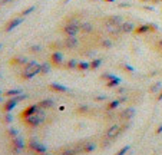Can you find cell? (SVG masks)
<instances>
[{
	"label": "cell",
	"instance_id": "cell-1",
	"mask_svg": "<svg viewBox=\"0 0 162 155\" xmlns=\"http://www.w3.org/2000/svg\"><path fill=\"white\" fill-rule=\"evenodd\" d=\"M40 66H42V63H37L36 60L27 62V63L23 66V72L20 75V78H22L23 81H29V79L34 78L36 75L40 73Z\"/></svg>",
	"mask_w": 162,
	"mask_h": 155
},
{
	"label": "cell",
	"instance_id": "cell-2",
	"mask_svg": "<svg viewBox=\"0 0 162 155\" xmlns=\"http://www.w3.org/2000/svg\"><path fill=\"white\" fill-rule=\"evenodd\" d=\"M45 118H46V114H45V109L42 108L37 114H34V115H32V116L23 119V123L26 126H29V128H37V126L45 121Z\"/></svg>",
	"mask_w": 162,
	"mask_h": 155
},
{
	"label": "cell",
	"instance_id": "cell-3",
	"mask_svg": "<svg viewBox=\"0 0 162 155\" xmlns=\"http://www.w3.org/2000/svg\"><path fill=\"white\" fill-rule=\"evenodd\" d=\"M81 32V22L76 19H70L65 26H63V33L66 36H76Z\"/></svg>",
	"mask_w": 162,
	"mask_h": 155
},
{
	"label": "cell",
	"instance_id": "cell-4",
	"mask_svg": "<svg viewBox=\"0 0 162 155\" xmlns=\"http://www.w3.org/2000/svg\"><path fill=\"white\" fill-rule=\"evenodd\" d=\"M26 148V145H24V142H23V139L20 138V137H16V138H13V139H10V144H9V149L13 152L15 155L17 154H20V151L22 149H24Z\"/></svg>",
	"mask_w": 162,
	"mask_h": 155
},
{
	"label": "cell",
	"instance_id": "cell-5",
	"mask_svg": "<svg viewBox=\"0 0 162 155\" xmlns=\"http://www.w3.org/2000/svg\"><path fill=\"white\" fill-rule=\"evenodd\" d=\"M27 148L30 149V151H33L36 155H42L46 152V147L43 145V144H40L37 139H29V142H27Z\"/></svg>",
	"mask_w": 162,
	"mask_h": 155
},
{
	"label": "cell",
	"instance_id": "cell-6",
	"mask_svg": "<svg viewBox=\"0 0 162 155\" xmlns=\"http://www.w3.org/2000/svg\"><path fill=\"white\" fill-rule=\"evenodd\" d=\"M42 108L39 106V104H34V105H29L27 108H24L23 111L20 112V118H22V121L26 119V118H29V116H32V115L37 114L39 111H40Z\"/></svg>",
	"mask_w": 162,
	"mask_h": 155
},
{
	"label": "cell",
	"instance_id": "cell-7",
	"mask_svg": "<svg viewBox=\"0 0 162 155\" xmlns=\"http://www.w3.org/2000/svg\"><path fill=\"white\" fill-rule=\"evenodd\" d=\"M76 147L79 149L81 154H90L93 149H95V144L93 142H89V141H82V142H78Z\"/></svg>",
	"mask_w": 162,
	"mask_h": 155
},
{
	"label": "cell",
	"instance_id": "cell-8",
	"mask_svg": "<svg viewBox=\"0 0 162 155\" xmlns=\"http://www.w3.org/2000/svg\"><path fill=\"white\" fill-rule=\"evenodd\" d=\"M151 30L156 32V30H158V26L154 25V23H145V25H141V26H138V27H135L133 33H135V35H145V33L151 32Z\"/></svg>",
	"mask_w": 162,
	"mask_h": 155
},
{
	"label": "cell",
	"instance_id": "cell-9",
	"mask_svg": "<svg viewBox=\"0 0 162 155\" xmlns=\"http://www.w3.org/2000/svg\"><path fill=\"white\" fill-rule=\"evenodd\" d=\"M50 65L56 66V68H62L63 66V55H62V52L55 50L50 55Z\"/></svg>",
	"mask_w": 162,
	"mask_h": 155
},
{
	"label": "cell",
	"instance_id": "cell-10",
	"mask_svg": "<svg viewBox=\"0 0 162 155\" xmlns=\"http://www.w3.org/2000/svg\"><path fill=\"white\" fill-rule=\"evenodd\" d=\"M122 23H123V19L121 16H109L105 19V25L108 29L115 27V26H121Z\"/></svg>",
	"mask_w": 162,
	"mask_h": 155
},
{
	"label": "cell",
	"instance_id": "cell-11",
	"mask_svg": "<svg viewBox=\"0 0 162 155\" xmlns=\"http://www.w3.org/2000/svg\"><path fill=\"white\" fill-rule=\"evenodd\" d=\"M23 22V16H17V17H13V19H10L7 23L4 25V32H10V30H13L15 27L20 25Z\"/></svg>",
	"mask_w": 162,
	"mask_h": 155
},
{
	"label": "cell",
	"instance_id": "cell-12",
	"mask_svg": "<svg viewBox=\"0 0 162 155\" xmlns=\"http://www.w3.org/2000/svg\"><path fill=\"white\" fill-rule=\"evenodd\" d=\"M79 45V39L76 36H66L65 42H63V46L66 49H76Z\"/></svg>",
	"mask_w": 162,
	"mask_h": 155
},
{
	"label": "cell",
	"instance_id": "cell-13",
	"mask_svg": "<svg viewBox=\"0 0 162 155\" xmlns=\"http://www.w3.org/2000/svg\"><path fill=\"white\" fill-rule=\"evenodd\" d=\"M17 104H19V102H17V99L15 98V96H13V98H7V101L1 106V111H3V112H12Z\"/></svg>",
	"mask_w": 162,
	"mask_h": 155
},
{
	"label": "cell",
	"instance_id": "cell-14",
	"mask_svg": "<svg viewBox=\"0 0 162 155\" xmlns=\"http://www.w3.org/2000/svg\"><path fill=\"white\" fill-rule=\"evenodd\" d=\"M133 116H135V109H133V108H129V106L119 112V118H121L122 121H130Z\"/></svg>",
	"mask_w": 162,
	"mask_h": 155
},
{
	"label": "cell",
	"instance_id": "cell-15",
	"mask_svg": "<svg viewBox=\"0 0 162 155\" xmlns=\"http://www.w3.org/2000/svg\"><path fill=\"white\" fill-rule=\"evenodd\" d=\"M79 154H81V152H79V149H78V147H76V144H75L73 147L62 148L56 155H79Z\"/></svg>",
	"mask_w": 162,
	"mask_h": 155
},
{
	"label": "cell",
	"instance_id": "cell-16",
	"mask_svg": "<svg viewBox=\"0 0 162 155\" xmlns=\"http://www.w3.org/2000/svg\"><path fill=\"white\" fill-rule=\"evenodd\" d=\"M49 89L53 90V92H57V93H66V92H69V88L65 86V85H62V83H50L49 85Z\"/></svg>",
	"mask_w": 162,
	"mask_h": 155
},
{
	"label": "cell",
	"instance_id": "cell-17",
	"mask_svg": "<svg viewBox=\"0 0 162 155\" xmlns=\"http://www.w3.org/2000/svg\"><path fill=\"white\" fill-rule=\"evenodd\" d=\"M135 27L136 26L133 25L132 22H123L121 25V30H122V33H132L135 30Z\"/></svg>",
	"mask_w": 162,
	"mask_h": 155
},
{
	"label": "cell",
	"instance_id": "cell-18",
	"mask_svg": "<svg viewBox=\"0 0 162 155\" xmlns=\"http://www.w3.org/2000/svg\"><path fill=\"white\" fill-rule=\"evenodd\" d=\"M119 104H121V102H119V99H114V101H111V102L105 106V109L108 111V112H114L115 109L119 106Z\"/></svg>",
	"mask_w": 162,
	"mask_h": 155
},
{
	"label": "cell",
	"instance_id": "cell-19",
	"mask_svg": "<svg viewBox=\"0 0 162 155\" xmlns=\"http://www.w3.org/2000/svg\"><path fill=\"white\" fill-rule=\"evenodd\" d=\"M63 68L67 71H73V69H78V60L76 59H70L67 60L66 63H63Z\"/></svg>",
	"mask_w": 162,
	"mask_h": 155
},
{
	"label": "cell",
	"instance_id": "cell-20",
	"mask_svg": "<svg viewBox=\"0 0 162 155\" xmlns=\"http://www.w3.org/2000/svg\"><path fill=\"white\" fill-rule=\"evenodd\" d=\"M26 63H27V59H24V57H13V59H10V65L12 66H16V65L24 66Z\"/></svg>",
	"mask_w": 162,
	"mask_h": 155
},
{
	"label": "cell",
	"instance_id": "cell-21",
	"mask_svg": "<svg viewBox=\"0 0 162 155\" xmlns=\"http://www.w3.org/2000/svg\"><path fill=\"white\" fill-rule=\"evenodd\" d=\"M39 106L43 108V109H49V108H53L55 106V102L52 99H43V101L39 102Z\"/></svg>",
	"mask_w": 162,
	"mask_h": 155
},
{
	"label": "cell",
	"instance_id": "cell-22",
	"mask_svg": "<svg viewBox=\"0 0 162 155\" xmlns=\"http://www.w3.org/2000/svg\"><path fill=\"white\" fill-rule=\"evenodd\" d=\"M78 71H81V72H86V71H90L89 62H86V60H81V62H78Z\"/></svg>",
	"mask_w": 162,
	"mask_h": 155
},
{
	"label": "cell",
	"instance_id": "cell-23",
	"mask_svg": "<svg viewBox=\"0 0 162 155\" xmlns=\"http://www.w3.org/2000/svg\"><path fill=\"white\" fill-rule=\"evenodd\" d=\"M103 63V59H100V57H96V59H92V62H89L90 65V71H95V69H97L99 66Z\"/></svg>",
	"mask_w": 162,
	"mask_h": 155
},
{
	"label": "cell",
	"instance_id": "cell-24",
	"mask_svg": "<svg viewBox=\"0 0 162 155\" xmlns=\"http://www.w3.org/2000/svg\"><path fill=\"white\" fill-rule=\"evenodd\" d=\"M162 89V82H155L149 86V93H158Z\"/></svg>",
	"mask_w": 162,
	"mask_h": 155
},
{
	"label": "cell",
	"instance_id": "cell-25",
	"mask_svg": "<svg viewBox=\"0 0 162 155\" xmlns=\"http://www.w3.org/2000/svg\"><path fill=\"white\" fill-rule=\"evenodd\" d=\"M20 93H23V90L22 89H9V90L4 92V96L13 98V96H17V95H20Z\"/></svg>",
	"mask_w": 162,
	"mask_h": 155
},
{
	"label": "cell",
	"instance_id": "cell-26",
	"mask_svg": "<svg viewBox=\"0 0 162 155\" xmlns=\"http://www.w3.org/2000/svg\"><path fill=\"white\" fill-rule=\"evenodd\" d=\"M119 83H121V78H115V79H112V81H109V82H106V88H116V86H119Z\"/></svg>",
	"mask_w": 162,
	"mask_h": 155
},
{
	"label": "cell",
	"instance_id": "cell-27",
	"mask_svg": "<svg viewBox=\"0 0 162 155\" xmlns=\"http://www.w3.org/2000/svg\"><path fill=\"white\" fill-rule=\"evenodd\" d=\"M112 45H114V43H112V40H111L109 37H103V39L100 40V46H102L103 49H111Z\"/></svg>",
	"mask_w": 162,
	"mask_h": 155
},
{
	"label": "cell",
	"instance_id": "cell-28",
	"mask_svg": "<svg viewBox=\"0 0 162 155\" xmlns=\"http://www.w3.org/2000/svg\"><path fill=\"white\" fill-rule=\"evenodd\" d=\"M12 121H13V115H12V112H4V116H3L1 122L4 123V125H9V123H12Z\"/></svg>",
	"mask_w": 162,
	"mask_h": 155
},
{
	"label": "cell",
	"instance_id": "cell-29",
	"mask_svg": "<svg viewBox=\"0 0 162 155\" xmlns=\"http://www.w3.org/2000/svg\"><path fill=\"white\" fill-rule=\"evenodd\" d=\"M93 30V26L90 23H81V32L83 33H90Z\"/></svg>",
	"mask_w": 162,
	"mask_h": 155
},
{
	"label": "cell",
	"instance_id": "cell-30",
	"mask_svg": "<svg viewBox=\"0 0 162 155\" xmlns=\"http://www.w3.org/2000/svg\"><path fill=\"white\" fill-rule=\"evenodd\" d=\"M6 137L10 139L16 138V137H19V132H17V129H15V128H10V129L6 131Z\"/></svg>",
	"mask_w": 162,
	"mask_h": 155
},
{
	"label": "cell",
	"instance_id": "cell-31",
	"mask_svg": "<svg viewBox=\"0 0 162 155\" xmlns=\"http://www.w3.org/2000/svg\"><path fill=\"white\" fill-rule=\"evenodd\" d=\"M50 72V63H42L40 66V75H48Z\"/></svg>",
	"mask_w": 162,
	"mask_h": 155
},
{
	"label": "cell",
	"instance_id": "cell-32",
	"mask_svg": "<svg viewBox=\"0 0 162 155\" xmlns=\"http://www.w3.org/2000/svg\"><path fill=\"white\" fill-rule=\"evenodd\" d=\"M116 76H115L114 73H102L100 75V79L102 81H106V82H109V81H112V79H115Z\"/></svg>",
	"mask_w": 162,
	"mask_h": 155
},
{
	"label": "cell",
	"instance_id": "cell-33",
	"mask_svg": "<svg viewBox=\"0 0 162 155\" xmlns=\"http://www.w3.org/2000/svg\"><path fill=\"white\" fill-rule=\"evenodd\" d=\"M76 112H78V114H86V112H89V106L88 105H81L78 109H76Z\"/></svg>",
	"mask_w": 162,
	"mask_h": 155
},
{
	"label": "cell",
	"instance_id": "cell-34",
	"mask_svg": "<svg viewBox=\"0 0 162 155\" xmlns=\"http://www.w3.org/2000/svg\"><path fill=\"white\" fill-rule=\"evenodd\" d=\"M34 6H30V7H27V9H24L23 12H22V13H20V16H27V15H30V13H32V12H34Z\"/></svg>",
	"mask_w": 162,
	"mask_h": 155
},
{
	"label": "cell",
	"instance_id": "cell-35",
	"mask_svg": "<svg viewBox=\"0 0 162 155\" xmlns=\"http://www.w3.org/2000/svg\"><path fill=\"white\" fill-rule=\"evenodd\" d=\"M111 141H112V139H109V138H106L105 137V139H102V142H100V147L102 148L109 147V145H111Z\"/></svg>",
	"mask_w": 162,
	"mask_h": 155
},
{
	"label": "cell",
	"instance_id": "cell-36",
	"mask_svg": "<svg viewBox=\"0 0 162 155\" xmlns=\"http://www.w3.org/2000/svg\"><path fill=\"white\" fill-rule=\"evenodd\" d=\"M40 46H37V45H34V46H30V48H29V52H30V53H39V52H40Z\"/></svg>",
	"mask_w": 162,
	"mask_h": 155
},
{
	"label": "cell",
	"instance_id": "cell-37",
	"mask_svg": "<svg viewBox=\"0 0 162 155\" xmlns=\"http://www.w3.org/2000/svg\"><path fill=\"white\" fill-rule=\"evenodd\" d=\"M128 151H129V147L126 145V147L121 148V149H119V151H118V152H116V154H115V155H125V154H126V152H128Z\"/></svg>",
	"mask_w": 162,
	"mask_h": 155
},
{
	"label": "cell",
	"instance_id": "cell-38",
	"mask_svg": "<svg viewBox=\"0 0 162 155\" xmlns=\"http://www.w3.org/2000/svg\"><path fill=\"white\" fill-rule=\"evenodd\" d=\"M106 99V95H102V96H95V101L100 102V101H105Z\"/></svg>",
	"mask_w": 162,
	"mask_h": 155
},
{
	"label": "cell",
	"instance_id": "cell-39",
	"mask_svg": "<svg viewBox=\"0 0 162 155\" xmlns=\"http://www.w3.org/2000/svg\"><path fill=\"white\" fill-rule=\"evenodd\" d=\"M122 68H123L125 71H129V72H133V68H130L129 65H123V66H122Z\"/></svg>",
	"mask_w": 162,
	"mask_h": 155
},
{
	"label": "cell",
	"instance_id": "cell-40",
	"mask_svg": "<svg viewBox=\"0 0 162 155\" xmlns=\"http://www.w3.org/2000/svg\"><path fill=\"white\" fill-rule=\"evenodd\" d=\"M125 88H118V89H116V95H121V93H123V92H125Z\"/></svg>",
	"mask_w": 162,
	"mask_h": 155
},
{
	"label": "cell",
	"instance_id": "cell-41",
	"mask_svg": "<svg viewBox=\"0 0 162 155\" xmlns=\"http://www.w3.org/2000/svg\"><path fill=\"white\" fill-rule=\"evenodd\" d=\"M156 101H162V89L156 93Z\"/></svg>",
	"mask_w": 162,
	"mask_h": 155
},
{
	"label": "cell",
	"instance_id": "cell-42",
	"mask_svg": "<svg viewBox=\"0 0 162 155\" xmlns=\"http://www.w3.org/2000/svg\"><path fill=\"white\" fill-rule=\"evenodd\" d=\"M118 99H119V102L122 104V102H126V101H128V96L125 95V96H121V98H118Z\"/></svg>",
	"mask_w": 162,
	"mask_h": 155
},
{
	"label": "cell",
	"instance_id": "cell-43",
	"mask_svg": "<svg viewBox=\"0 0 162 155\" xmlns=\"http://www.w3.org/2000/svg\"><path fill=\"white\" fill-rule=\"evenodd\" d=\"M161 132H162V125H161V126H158V128H156V131H155V134L158 135V134H161Z\"/></svg>",
	"mask_w": 162,
	"mask_h": 155
},
{
	"label": "cell",
	"instance_id": "cell-44",
	"mask_svg": "<svg viewBox=\"0 0 162 155\" xmlns=\"http://www.w3.org/2000/svg\"><path fill=\"white\" fill-rule=\"evenodd\" d=\"M119 7H130L129 3H122V4H119Z\"/></svg>",
	"mask_w": 162,
	"mask_h": 155
},
{
	"label": "cell",
	"instance_id": "cell-45",
	"mask_svg": "<svg viewBox=\"0 0 162 155\" xmlns=\"http://www.w3.org/2000/svg\"><path fill=\"white\" fill-rule=\"evenodd\" d=\"M158 48H159V49L162 50V39H161V40H159V42H158Z\"/></svg>",
	"mask_w": 162,
	"mask_h": 155
},
{
	"label": "cell",
	"instance_id": "cell-46",
	"mask_svg": "<svg viewBox=\"0 0 162 155\" xmlns=\"http://www.w3.org/2000/svg\"><path fill=\"white\" fill-rule=\"evenodd\" d=\"M103 1H106V3H114L115 0H103Z\"/></svg>",
	"mask_w": 162,
	"mask_h": 155
},
{
	"label": "cell",
	"instance_id": "cell-47",
	"mask_svg": "<svg viewBox=\"0 0 162 155\" xmlns=\"http://www.w3.org/2000/svg\"><path fill=\"white\" fill-rule=\"evenodd\" d=\"M67 1H70V0H62V4H65V3H67Z\"/></svg>",
	"mask_w": 162,
	"mask_h": 155
},
{
	"label": "cell",
	"instance_id": "cell-48",
	"mask_svg": "<svg viewBox=\"0 0 162 155\" xmlns=\"http://www.w3.org/2000/svg\"><path fill=\"white\" fill-rule=\"evenodd\" d=\"M142 1H145V3H151V1H154V0H142Z\"/></svg>",
	"mask_w": 162,
	"mask_h": 155
},
{
	"label": "cell",
	"instance_id": "cell-49",
	"mask_svg": "<svg viewBox=\"0 0 162 155\" xmlns=\"http://www.w3.org/2000/svg\"><path fill=\"white\" fill-rule=\"evenodd\" d=\"M1 46H3V45H1V43H0V49H1Z\"/></svg>",
	"mask_w": 162,
	"mask_h": 155
},
{
	"label": "cell",
	"instance_id": "cell-50",
	"mask_svg": "<svg viewBox=\"0 0 162 155\" xmlns=\"http://www.w3.org/2000/svg\"><path fill=\"white\" fill-rule=\"evenodd\" d=\"M159 3H162V0H159Z\"/></svg>",
	"mask_w": 162,
	"mask_h": 155
}]
</instances>
